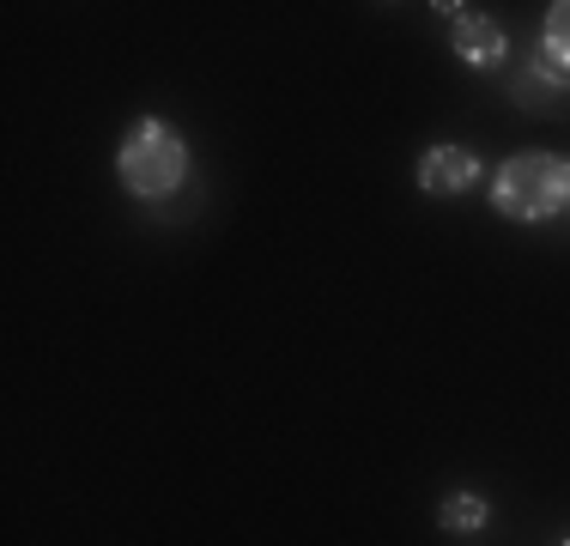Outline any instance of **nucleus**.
<instances>
[{
	"mask_svg": "<svg viewBox=\"0 0 570 546\" xmlns=\"http://www.w3.org/2000/svg\"><path fill=\"white\" fill-rule=\"evenodd\" d=\"M188 164H195V153H188L183 128H170L165 116H140L116 146V176L134 201L176 195V188L188 183Z\"/></svg>",
	"mask_w": 570,
	"mask_h": 546,
	"instance_id": "nucleus-1",
	"label": "nucleus"
},
{
	"mask_svg": "<svg viewBox=\"0 0 570 546\" xmlns=\"http://www.w3.org/2000/svg\"><path fill=\"white\" fill-rule=\"evenodd\" d=\"M492 207L510 225H547L570 207V158L559 153H515L492 176Z\"/></svg>",
	"mask_w": 570,
	"mask_h": 546,
	"instance_id": "nucleus-2",
	"label": "nucleus"
},
{
	"mask_svg": "<svg viewBox=\"0 0 570 546\" xmlns=\"http://www.w3.org/2000/svg\"><path fill=\"white\" fill-rule=\"evenodd\" d=\"M485 176V164H480V153L473 146H455V140H438V146H425L419 153V188L425 195H468L473 183Z\"/></svg>",
	"mask_w": 570,
	"mask_h": 546,
	"instance_id": "nucleus-3",
	"label": "nucleus"
},
{
	"mask_svg": "<svg viewBox=\"0 0 570 546\" xmlns=\"http://www.w3.org/2000/svg\"><path fill=\"white\" fill-rule=\"evenodd\" d=\"M450 37H455V55H461L468 67H480V74H485V67H498V61L510 55L504 25L485 19V12H468V7L455 12V31H450Z\"/></svg>",
	"mask_w": 570,
	"mask_h": 546,
	"instance_id": "nucleus-4",
	"label": "nucleus"
},
{
	"mask_svg": "<svg viewBox=\"0 0 570 546\" xmlns=\"http://www.w3.org/2000/svg\"><path fill=\"white\" fill-rule=\"evenodd\" d=\"M515 104L534 109V116H559V109L570 104V74H559L547 55H540V61H528L522 74H515Z\"/></svg>",
	"mask_w": 570,
	"mask_h": 546,
	"instance_id": "nucleus-5",
	"label": "nucleus"
},
{
	"mask_svg": "<svg viewBox=\"0 0 570 546\" xmlns=\"http://www.w3.org/2000/svg\"><path fill=\"white\" fill-rule=\"evenodd\" d=\"M438 523L450 528V535H480V528L492 523V504H485V491H450Z\"/></svg>",
	"mask_w": 570,
	"mask_h": 546,
	"instance_id": "nucleus-6",
	"label": "nucleus"
},
{
	"mask_svg": "<svg viewBox=\"0 0 570 546\" xmlns=\"http://www.w3.org/2000/svg\"><path fill=\"white\" fill-rule=\"evenodd\" d=\"M540 55H547L559 74H570V0L547 12V25H540Z\"/></svg>",
	"mask_w": 570,
	"mask_h": 546,
	"instance_id": "nucleus-7",
	"label": "nucleus"
},
{
	"mask_svg": "<svg viewBox=\"0 0 570 546\" xmlns=\"http://www.w3.org/2000/svg\"><path fill=\"white\" fill-rule=\"evenodd\" d=\"M564 546H570V535H564Z\"/></svg>",
	"mask_w": 570,
	"mask_h": 546,
	"instance_id": "nucleus-8",
	"label": "nucleus"
}]
</instances>
